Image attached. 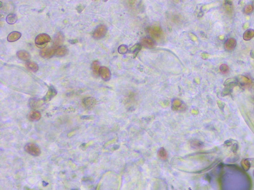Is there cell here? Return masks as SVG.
<instances>
[{
    "instance_id": "obj_1",
    "label": "cell",
    "mask_w": 254,
    "mask_h": 190,
    "mask_svg": "<svg viewBox=\"0 0 254 190\" xmlns=\"http://www.w3.org/2000/svg\"><path fill=\"white\" fill-rule=\"evenodd\" d=\"M51 40L50 36L46 33H41L37 36L35 39V43L39 48L44 49L47 46V44Z\"/></svg>"
},
{
    "instance_id": "obj_2",
    "label": "cell",
    "mask_w": 254,
    "mask_h": 190,
    "mask_svg": "<svg viewBox=\"0 0 254 190\" xmlns=\"http://www.w3.org/2000/svg\"><path fill=\"white\" fill-rule=\"evenodd\" d=\"M25 150L27 153L34 156H39L41 151L38 146L33 143H28L25 146Z\"/></svg>"
},
{
    "instance_id": "obj_3",
    "label": "cell",
    "mask_w": 254,
    "mask_h": 190,
    "mask_svg": "<svg viewBox=\"0 0 254 190\" xmlns=\"http://www.w3.org/2000/svg\"><path fill=\"white\" fill-rule=\"evenodd\" d=\"M107 31V28L105 25H99L95 28L93 32V37L95 39H100L103 38Z\"/></svg>"
},
{
    "instance_id": "obj_4",
    "label": "cell",
    "mask_w": 254,
    "mask_h": 190,
    "mask_svg": "<svg viewBox=\"0 0 254 190\" xmlns=\"http://www.w3.org/2000/svg\"><path fill=\"white\" fill-rule=\"evenodd\" d=\"M149 34L154 39H161L163 36V32L161 27L158 26H152L149 29Z\"/></svg>"
},
{
    "instance_id": "obj_5",
    "label": "cell",
    "mask_w": 254,
    "mask_h": 190,
    "mask_svg": "<svg viewBox=\"0 0 254 190\" xmlns=\"http://www.w3.org/2000/svg\"><path fill=\"white\" fill-rule=\"evenodd\" d=\"M56 48L54 47L46 48L43 49L40 52V55L41 57L45 59L52 57L55 54Z\"/></svg>"
},
{
    "instance_id": "obj_6",
    "label": "cell",
    "mask_w": 254,
    "mask_h": 190,
    "mask_svg": "<svg viewBox=\"0 0 254 190\" xmlns=\"http://www.w3.org/2000/svg\"><path fill=\"white\" fill-rule=\"evenodd\" d=\"M64 42V34L61 32H57L54 37L53 41V45L54 47H59L61 46Z\"/></svg>"
},
{
    "instance_id": "obj_7",
    "label": "cell",
    "mask_w": 254,
    "mask_h": 190,
    "mask_svg": "<svg viewBox=\"0 0 254 190\" xmlns=\"http://www.w3.org/2000/svg\"><path fill=\"white\" fill-rule=\"evenodd\" d=\"M99 74L104 81H108L111 77V74L109 68L107 67H101L99 70Z\"/></svg>"
},
{
    "instance_id": "obj_8",
    "label": "cell",
    "mask_w": 254,
    "mask_h": 190,
    "mask_svg": "<svg viewBox=\"0 0 254 190\" xmlns=\"http://www.w3.org/2000/svg\"><path fill=\"white\" fill-rule=\"evenodd\" d=\"M236 45V40L234 38H228L224 43V48L228 52H231L235 49Z\"/></svg>"
},
{
    "instance_id": "obj_9",
    "label": "cell",
    "mask_w": 254,
    "mask_h": 190,
    "mask_svg": "<svg viewBox=\"0 0 254 190\" xmlns=\"http://www.w3.org/2000/svg\"><path fill=\"white\" fill-rule=\"evenodd\" d=\"M96 100L93 97H87L84 98L83 100V105L85 108L90 109L95 106Z\"/></svg>"
},
{
    "instance_id": "obj_10",
    "label": "cell",
    "mask_w": 254,
    "mask_h": 190,
    "mask_svg": "<svg viewBox=\"0 0 254 190\" xmlns=\"http://www.w3.org/2000/svg\"><path fill=\"white\" fill-rule=\"evenodd\" d=\"M57 94V91L56 89L53 86H51L49 87L48 91L46 95H45L44 98H43V100L45 101H49L54 98Z\"/></svg>"
},
{
    "instance_id": "obj_11",
    "label": "cell",
    "mask_w": 254,
    "mask_h": 190,
    "mask_svg": "<svg viewBox=\"0 0 254 190\" xmlns=\"http://www.w3.org/2000/svg\"><path fill=\"white\" fill-rule=\"evenodd\" d=\"M41 117V113L39 111L36 110H32L30 111L28 114V118L30 121L36 122L40 120Z\"/></svg>"
},
{
    "instance_id": "obj_12",
    "label": "cell",
    "mask_w": 254,
    "mask_h": 190,
    "mask_svg": "<svg viewBox=\"0 0 254 190\" xmlns=\"http://www.w3.org/2000/svg\"><path fill=\"white\" fill-rule=\"evenodd\" d=\"M43 103V100L39 99L38 98H32L30 100L29 106L32 109H36L41 106Z\"/></svg>"
},
{
    "instance_id": "obj_13",
    "label": "cell",
    "mask_w": 254,
    "mask_h": 190,
    "mask_svg": "<svg viewBox=\"0 0 254 190\" xmlns=\"http://www.w3.org/2000/svg\"><path fill=\"white\" fill-rule=\"evenodd\" d=\"M141 44L143 46L147 48H152L154 47L155 43L151 39L149 38H143L141 40Z\"/></svg>"
},
{
    "instance_id": "obj_14",
    "label": "cell",
    "mask_w": 254,
    "mask_h": 190,
    "mask_svg": "<svg viewBox=\"0 0 254 190\" xmlns=\"http://www.w3.org/2000/svg\"><path fill=\"white\" fill-rule=\"evenodd\" d=\"M16 55L20 60L24 61H29V60H30V57H31L30 54L26 51L25 50H21L18 51L17 52V54H16Z\"/></svg>"
},
{
    "instance_id": "obj_15",
    "label": "cell",
    "mask_w": 254,
    "mask_h": 190,
    "mask_svg": "<svg viewBox=\"0 0 254 190\" xmlns=\"http://www.w3.org/2000/svg\"><path fill=\"white\" fill-rule=\"evenodd\" d=\"M21 36H22V34L19 32H12L8 34L7 37V40L10 42H14L19 40Z\"/></svg>"
},
{
    "instance_id": "obj_16",
    "label": "cell",
    "mask_w": 254,
    "mask_h": 190,
    "mask_svg": "<svg viewBox=\"0 0 254 190\" xmlns=\"http://www.w3.org/2000/svg\"><path fill=\"white\" fill-rule=\"evenodd\" d=\"M68 50L67 48L64 46H61L56 48L55 55L58 57H62L68 54Z\"/></svg>"
},
{
    "instance_id": "obj_17",
    "label": "cell",
    "mask_w": 254,
    "mask_h": 190,
    "mask_svg": "<svg viewBox=\"0 0 254 190\" xmlns=\"http://www.w3.org/2000/svg\"><path fill=\"white\" fill-rule=\"evenodd\" d=\"M25 66L27 69L32 72H36L39 69L38 64L36 63L32 62V61H27L25 63Z\"/></svg>"
},
{
    "instance_id": "obj_18",
    "label": "cell",
    "mask_w": 254,
    "mask_h": 190,
    "mask_svg": "<svg viewBox=\"0 0 254 190\" xmlns=\"http://www.w3.org/2000/svg\"><path fill=\"white\" fill-rule=\"evenodd\" d=\"M100 63L97 61H94L91 64V68L93 70V73L95 76H98L99 75V70L100 68Z\"/></svg>"
},
{
    "instance_id": "obj_19",
    "label": "cell",
    "mask_w": 254,
    "mask_h": 190,
    "mask_svg": "<svg viewBox=\"0 0 254 190\" xmlns=\"http://www.w3.org/2000/svg\"><path fill=\"white\" fill-rule=\"evenodd\" d=\"M254 37V30L252 29H249L245 32L243 36V38L245 41H249Z\"/></svg>"
},
{
    "instance_id": "obj_20",
    "label": "cell",
    "mask_w": 254,
    "mask_h": 190,
    "mask_svg": "<svg viewBox=\"0 0 254 190\" xmlns=\"http://www.w3.org/2000/svg\"><path fill=\"white\" fill-rule=\"evenodd\" d=\"M238 82L243 86L249 85L252 83L251 79L245 76H240L238 77Z\"/></svg>"
},
{
    "instance_id": "obj_21",
    "label": "cell",
    "mask_w": 254,
    "mask_h": 190,
    "mask_svg": "<svg viewBox=\"0 0 254 190\" xmlns=\"http://www.w3.org/2000/svg\"><path fill=\"white\" fill-rule=\"evenodd\" d=\"M6 21L9 25H14L17 21V16L15 14H9L6 18Z\"/></svg>"
},
{
    "instance_id": "obj_22",
    "label": "cell",
    "mask_w": 254,
    "mask_h": 190,
    "mask_svg": "<svg viewBox=\"0 0 254 190\" xmlns=\"http://www.w3.org/2000/svg\"><path fill=\"white\" fill-rule=\"evenodd\" d=\"M220 71L223 74H226L229 71V67L226 64H222L219 67Z\"/></svg>"
},
{
    "instance_id": "obj_23",
    "label": "cell",
    "mask_w": 254,
    "mask_h": 190,
    "mask_svg": "<svg viewBox=\"0 0 254 190\" xmlns=\"http://www.w3.org/2000/svg\"><path fill=\"white\" fill-rule=\"evenodd\" d=\"M158 156L163 159H165L167 158V153L166 151L163 148H161L158 151Z\"/></svg>"
},
{
    "instance_id": "obj_24",
    "label": "cell",
    "mask_w": 254,
    "mask_h": 190,
    "mask_svg": "<svg viewBox=\"0 0 254 190\" xmlns=\"http://www.w3.org/2000/svg\"><path fill=\"white\" fill-rule=\"evenodd\" d=\"M253 9H254V8L252 5H246L244 11L245 14H246V15H249L253 11Z\"/></svg>"
},
{
    "instance_id": "obj_25",
    "label": "cell",
    "mask_w": 254,
    "mask_h": 190,
    "mask_svg": "<svg viewBox=\"0 0 254 190\" xmlns=\"http://www.w3.org/2000/svg\"><path fill=\"white\" fill-rule=\"evenodd\" d=\"M253 175H254V172H253Z\"/></svg>"
},
{
    "instance_id": "obj_26",
    "label": "cell",
    "mask_w": 254,
    "mask_h": 190,
    "mask_svg": "<svg viewBox=\"0 0 254 190\" xmlns=\"http://www.w3.org/2000/svg\"><path fill=\"white\" fill-rule=\"evenodd\" d=\"M253 8H254V5H253Z\"/></svg>"
}]
</instances>
